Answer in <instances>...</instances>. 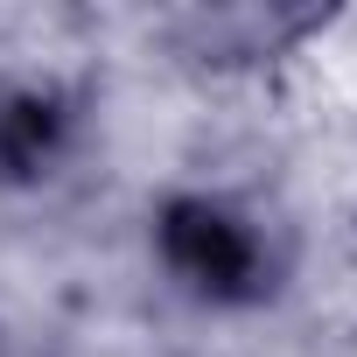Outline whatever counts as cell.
I'll return each mask as SVG.
<instances>
[{"label":"cell","mask_w":357,"mask_h":357,"mask_svg":"<svg viewBox=\"0 0 357 357\" xmlns=\"http://www.w3.org/2000/svg\"><path fill=\"white\" fill-rule=\"evenodd\" d=\"M161 259L175 266V280H190L211 301H245L259 294V245L252 231L218 211V204H175L161 218Z\"/></svg>","instance_id":"1"},{"label":"cell","mask_w":357,"mask_h":357,"mask_svg":"<svg viewBox=\"0 0 357 357\" xmlns=\"http://www.w3.org/2000/svg\"><path fill=\"white\" fill-rule=\"evenodd\" d=\"M56 147V112L43 98H8L0 105V168H36Z\"/></svg>","instance_id":"2"}]
</instances>
